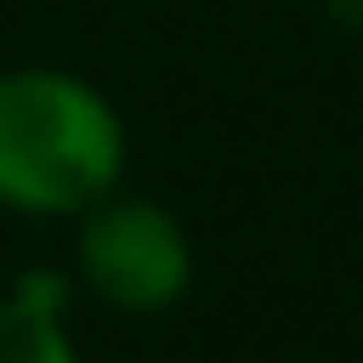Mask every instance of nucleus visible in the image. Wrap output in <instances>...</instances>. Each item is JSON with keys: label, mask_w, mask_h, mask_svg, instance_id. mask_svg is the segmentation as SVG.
Returning a JSON list of instances; mask_svg holds the SVG:
<instances>
[{"label": "nucleus", "mask_w": 363, "mask_h": 363, "mask_svg": "<svg viewBox=\"0 0 363 363\" xmlns=\"http://www.w3.org/2000/svg\"><path fill=\"white\" fill-rule=\"evenodd\" d=\"M128 115L70 64H0V211L70 223L128 179Z\"/></svg>", "instance_id": "f257e3e1"}, {"label": "nucleus", "mask_w": 363, "mask_h": 363, "mask_svg": "<svg viewBox=\"0 0 363 363\" xmlns=\"http://www.w3.org/2000/svg\"><path fill=\"white\" fill-rule=\"evenodd\" d=\"M0 363H83L70 313L32 306V300L0 287Z\"/></svg>", "instance_id": "7ed1b4c3"}, {"label": "nucleus", "mask_w": 363, "mask_h": 363, "mask_svg": "<svg viewBox=\"0 0 363 363\" xmlns=\"http://www.w3.org/2000/svg\"><path fill=\"white\" fill-rule=\"evenodd\" d=\"M70 274L96 306L121 319H160L198 287V242L172 204L121 185L70 217Z\"/></svg>", "instance_id": "f03ea898"}]
</instances>
